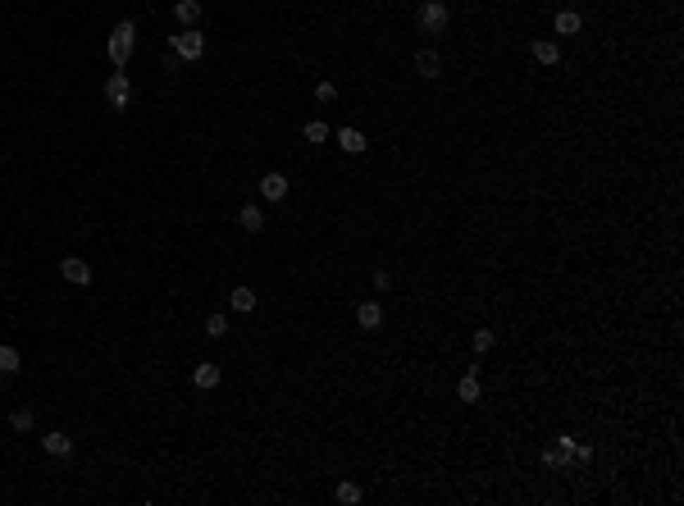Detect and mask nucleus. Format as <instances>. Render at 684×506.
Here are the masks:
<instances>
[{"label": "nucleus", "mask_w": 684, "mask_h": 506, "mask_svg": "<svg viewBox=\"0 0 684 506\" xmlns=\"http://www.w3.org/2000/svg\"><path fill=\"white\" fill-rule=\"evenodd\" d=\"M132 46H137V23H132V18H119L114 32H110V42H105V55H110L114 69H123V64L132 60Z\"/></svg>", "instance_id": "f257e3e1"}, {"label": "nucleus", "mask_w": 684, "mask_h": 506, "mask_svg": "<svg viewBox=\"0 0 684 506\" xmlns=\"http://www.w3.org/2000/svg\"><path fill=\"white\" fill-rule=\"evenodd\" d=\"M447 23H452V9H447V0H425V5H420L416 27H420L425 37H442V32H447Z\"/></svg>", "instance_id": "f03ea898"}, {"label": "nucleus", "mask_w": 684, "mask_h": 506, "mask_svg": "<svg viewBox=\"0 0 684 506\" xmlns=\"http://www.w3.org/2000/svg\"><path fill=\"white\" fill-rule=\"evenodd\" d=\"M169 51L178 55L182 64H187V60H201V55H206V37L192 32V27H182L178 37H169Z\"/></svg>", "instance_id": "7ed1b4c3"}, {"label": "nucleus", "mask_w": 684, "mask_h": 506, "mask_svg": "<svg viewBox=\"0 0 684 506\" xmlns=\"http://www.w3.org/2000/svg\"><path fill=\"white\" fill-rule=\"evenodd\" d=\"M60 274H64V283H73V288H87V283H92V265H87L82 256H64L60 260Z\"/></svg>", "instance_id": "20e7f679"}, {"label": "nucleus", "mask_w": 684, "mask_h": 506, "mask_svg": "<svg viewBox=\"0 0 684 506\" xmlns=\"http://www.w3.org/2000/svg\"><path fill=\"white\" fill-rule=\"evenodd\" d=\"M105 101H110L114 110H128L132 87H128V78H123V73H110V78H105Z\"/></svg>", "instance_id": "39448f33"}, {"label": "nucleus", "mask_w": 684, "mask_h": 506, "mask_svg": "<svg viewBox=\"0 0 684 506\" xmlns=\"http://www.w3.org/2000/svg\"><path fill=\"white\" fill-rule=\"evenodd\" d=\"M529 51H534V60L547 64V69H552V64H561V46H556L552 37H534V42H529Z\"/></svg>", "instance_id": "423d86ee"}, {"label": "nucleus", "mask_w": 684, "mask_h": 506, "mask_svg": "<svg viewBox=\"0 0 684 506\" xmlns=\"http://www.w3.org/2000/svg\"><path fill=\"white\" fill-rule=\"evenodd\" d=\"M356 324H361L365 333L383 328V306H379V301H361V306H356Z\"/></svg>", "instance_id": "0eeeda50"}, {"label": "nucleus", "mask_w": 684, "mask_h": 506, "mask_svg": "<svg viewBox=\"0 0 684 506\" xmlns=\"http://www.w3.org/2000/svg\"><path fill=\"white\" fill-rule=\"evenodd\" d=\"M192 383H197L201 393L219 388V365H215V361H197V369H192Z\"/></svg>", "instance_id": "6e6552de"}, {"label": "nucleus", "mask_w": 684, "mask_h": 506, "mask_svg": "<svg viewBox=\"0 0 684 506\" xmlns=\"http://www.w3.org/2000/svg\"><path fill=\"white\" fill-rule=\"evenodd\" d=\"M260 197H265V201H283L287 197V178H283V173H265V178H260Z\"/></svg>", "instance_id": "1a4fd4ad"}, {"label": "nucleus", "mask_w": 684, "mask_h": 506, "mask_svg": "<svg viewBox=\"0 0 684 506\" xmlns=\"http://www.w3.org/2000/svg\"><path fill=\"white\" fill-rule=\"evenodd\" d=\"M416 73L420 78H438L442 73V60H438V51H433V46H425V51L416 55Z\"/></svg>", "instance_id": "9d476101"}, {"label": "nucleus", "mask_w": 684, "mask_h": 506, "mask_svg": "<svg viewBox=\"0 0 684 506\" xmlns=\"http://www.w3.org/2000/svg\"><path fill=\"white\" fill-rule=\"evenodd\" d=\"M228 306H233L237 315H251L256 310V288H233L228 292Z\"/></svg>", "instance_id": "9b49d317"}, {"label": "nucleus", "mask_w": 684, "mask_h": 506, "mask_svg": "<svg viewBox=\"0 0 684 506\" xmlns=\"http://www.w3.org/2000/svg\"><path fill=\"white\" fill-rule=\"evenodd\" d=\"M338 146L347 155H365V132L361 128H338Z\"/></svg>", "instance_id": "f8f14e48"}, {"label": "nucleus", "mask_w": 684, "mask_h": 506, "mask_svg": "<svg viewBox=\"0 0 684 506\" xmlns=\"http://www.w3.org/2000/svg\"><path fill=\"white\" fill-rule=\"evenodd\" d=\"M42 447H46L51 456H73V438H69V433H60V429L46 433V438H42Z\"/></svg>", "instance_id": "ddd939ff"}, {"label": "nucleus", "mask_w": 684, "mask_h": 506, "mask_svg": "<svg viewBox=\"0 0 684 506\" xmlns=\"http://www.w3.org/2000/svg\"><path fill=\"white\" fill-rule=\"evenodd\" d=\"M173 18H178L182 27H192L201 18V0H173Z\"/></svg>", "instance_id": "4468645a"}, {"label": "nucleus", "mask_w": 684, "mask_h": 506, "mask_svg": "<svg viewBox=\"0 0 684 506\" xmlns=\"http://www.w3.org/2000/svg\"><path fill=\"white\" fill-rule=\"evenodd\" d=\"M237 223H242L247 233H260V228H265V210H260L256 201H251V206H242V210H237Z\"/></svg>", "instance_id": "2eb2a0df"}, {"label": "nucleus", "mask_w": 684, "mask_h": 506, "mask_svg": "<svg viewBox=\"0 0 684 506\" xmlns=\"http://www.w3.org/2000/svg\"><path fill=\"white\" fill-rule=\"evenodd\" d=\"M556 37H575V32H580V27H584V18L580 14H575V9H561V14H556Z\"/></svg>", "instance_id": "dca6fc26"}, {"label": "nucleus", "mask_w": 684, "mask_h": 506, "mask_svg": "<svg viewBox=\"0 0 684 506\" xmlns=\"http://www.w3.org/2000/svg\"><path fill=\"white\" fill-rule=\"evenodd\" d=\"M9 429H14V433H32V429H37V415H32V406H18V411L9 415Z\"/></svg>", "instance_id": "f3484780"}, {"label": "nucleus", "mask_w": 684, "mask_h": 506, "mask_svg": "<svg viewBox=\"0 0 684 506\" xmlns=\"http://www.w3.org/2000/svg\"><path fill=\"white\" fill-rule=\"evenodd\" d=\"M493 343H497V338H493V328H475V333H470V352H475V356L493 352Z\"/></svg>", "instance_id": "a211bd4d"}, {"label": "nucleus", "mask_w": 684, "mask_h": 506, "mask_svg": "<svg viewBox=\"0 0 684 506\" xmlns=\"http://www.w3.org/2000/svg\"><path fill=\"white\" fill-rule=\"evenodd\" d=\"M456 397H461V402H479V374H475V369L456 383Z\"/></svg>", "instance_id": "6ab92c4d"}, {"label": "nucleus", "mask_w": 684, "mask_h": 506, "mask_svg": "<svg viewBox=\"0 0 684 506\" xmlns=\"http://www.w3.org/2000/svg\"><path fill=\"white\" fill-rule=\"evenodd\" d=\"M301 132H306V142H311V146H324V142H329V123H324V119H311Z\"/></svg>", "instance_id": "aec40b11"}, {"label": "nucleus", "mask_w": 684, "mask_h": 506, "mask_svg": "<svg viewBox=\"0 0 684 506\" xmlns=\"http://www.w3.org/2000/svg\"><path fill=\"white\" fill-rule=\"evenodd\" d=\"M361 498H365V493H361V483H352V479H347V483H338V502H342V506H356Z\"/></svg>", "instance_id": "412c9836"}, {"label": "nucleus", "mask_w": 684, "mask_h": 506, "mask_svg": "<svg viewBox=\"0 0 684 506\" xmlns=\"http://www.w3.org/2000/svg\"><path fill=\"white\" fill-rule=\"evenodd\" d=\"M315 101H320V105H333V101H338V87H333L329 78H324V82H315Z\"/></svg>", "instance_id": "4be33fe9"}, {"label": "nucleus", "mask_w": 684, "mask_h": 506, "mask_svg": "<svg viewBox=\"0 0 684 506\" xmlns=\"http://www.w3.org/2000/svg\"><path fill=\"white\" fill-rule=\"evenodd\" d=\"M18 365H23V361H18V352H14V347H0V374H14Z\"/></svg>", "instance_id": "5701e85b"}, {"label": "nucleus", "mask_w": 684, "mask_h": 506, "mask_svg": "<svg viewBox=\"0 0 684 506\" xmlns=\"http://www.w3.org/2000/svg\"><path fill=\"white\" fill-rule=\"evenodd\" d=\"M206 333H210V338H224V333H228V319L219 315V310H215V315L206 319Z\"/></svg>", "instance_id": "b1692460"}, {"label": "nucleus", "mask_w": 684, "mask_h": 506, "mask_svg": "<svg viewBox=\"0 0 684 506\" xmlns=\"http://www.w3.org/2000/svg\"><path fill=\"white\" fill-rule=\"evenodd\" d=\"M575 461H580V465H589V461H593V447H589V443H584V447L575 443Z\"/></svg>", "instance_id": "393cba45"}, {"label": "nucleus", "mask_w": 684, "mask_h": 506, "mask_svg": "<svg viewBox=\"0 0 684 506\" xmlns=\"http://www.w3.org/2000/svg\"><path fill=\"white\" fill-rule=\"evenodd\" d=\"M374 288H379V292L392 288V274H388V269H379V274H374Z\"/></svg>", "instance_id": "a878e982"}]
</instances>
